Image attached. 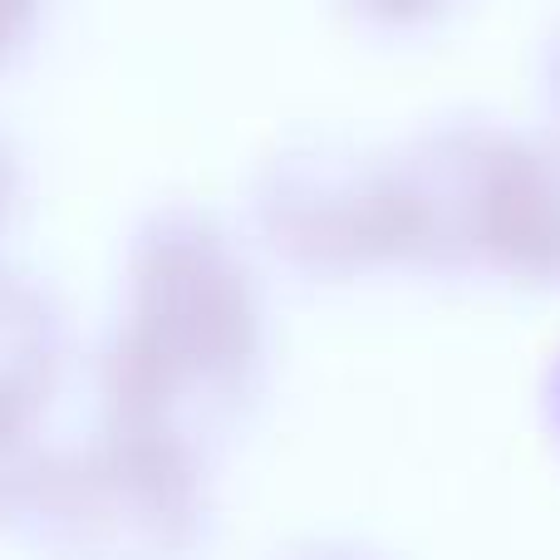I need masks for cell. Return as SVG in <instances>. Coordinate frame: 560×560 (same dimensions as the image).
<instances>
[{
  "instance_id": "7a4b0ae2",
  "label": "cell",
  "mask_w": 560,
  "mask_h": 560,
  "mask_svg": "<svg viewBox=\"0 0 560 560\" xmlns=\"http://www.w3.org/2000/svg\"><path fill=\"white\" fill-rule=\"evenodd\" d=\"M30 10H35V0H0V49H10L20 39Z\"/></svg>"
},
{
  "instance_id": "6da1fadb",
  "label": "cell",
  "mask_w": 560,
  "mask_h": 560,
  "mask_svg": "<svg viewBox=\"0 0 560 560\" xmlns=\"http://www.w3.org/2000/svg\"><path fill=\"white\" fill-rule=\"evenodd\" d=\"M252 349L246 285L212 236H167L138 271V315L124 345L128 404L183 378H222Z\"/></svg>"
},
{
  "instance_id": "277c9868",
  "label": "cell",
  "mask_w": 560,
  "mask_h": 560,
  "mask_svg": "<svg viewBox=\"0 0 560 560\" xmlns=\"http://www.w3.org/2000/svg\"><path fill=\"white\" fill-rule=\"evenodd\" d=\"M5 177H10V167H5V158H0V197H5Z\"/></svg>"
},
{
  "instance_id": "3957f363",
  "label": "cell",
  "mask_w": 560,
  "mask_h": 560,
  "mask_svg": "<svg viewBox=\"0 0 560 560\" xmlns=\"http://www.w3.org/2000/svg\"><path fill=\"white\" fill-rule=\"evenodd\" d=\"M369 10H384V15H423V10H433L438 0H364Z\"/></svg>"
}]
</instances>
